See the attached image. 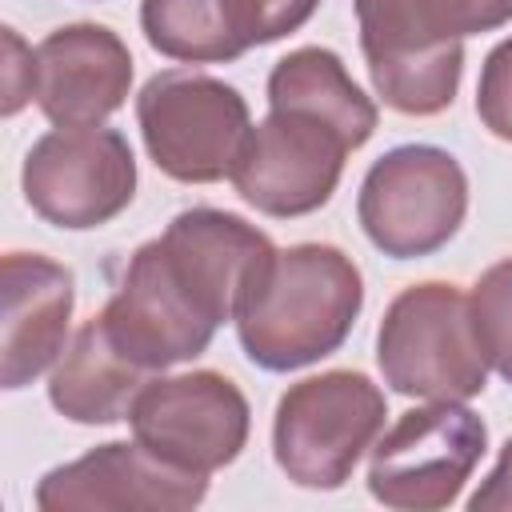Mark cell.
Listing matches in <instances>:
<instances>
[{
  "instance_id": "cell-1",
  "label": "cell",
  "mask_w": 512,
  "mask_h": 512,
  "mask_svg": "<svg viewBox=\"0 0 512 512\" xmlns=\"http://www.w3.org/2000/svg\"><path fill=\"white\" fill-rule=\"evenodd\" d=\"M360 304L364 280L352 256L332 244L276 248L236 312V336L256 368L296 372L348 340Z\"/></svg>"
},
{
  "instance_id": "cell-2",
  "label": "cell",
  "mask_w": 512,
  "mask_h": 512,
  "mask_svg": "<svg viewBox=\"0 0 512 512\" xmlns=\"http://www.w3.org/2000/svg\"><path fill=\"white\" fill-rule=\"evenodd\" d=\"M384 384L416 400H472L488 384V360L472 328V304L456 284L404 288L376 332Z\"/></svg>"
},
{
  "instance_id": "cell-3",
  "label": "cell",
  "mask_w": 512,
  "mask_h": 512,
  "mask_svg": "<svg viewBox=\"0 0 512 512\" xmlns=\"http://www.w3.org/2000/svg\"><path fill=\"white\" fill-rule=\"evenodd\" d=\"M388 416L384 392L352 368H332L292 384L272 420V456L280 472L316 492L344 488Z\"/></svg>"
},
{
  "instance_id": "cell-4",
  "label": "cell",
  "mask_w": 512,
  "mask_h": 512,
  "mask_svg": "<svg viewBox=\"0 0 512 512\" xmlns=\"http://www.w3.org/2000/svg\"><path fill=\"white\" fill-rule=\"evenodd\" d=\"M136 124L152 164L180 184H216L232 176L248 136V100L208 76L168 68L156 72L136 96Z\"/></svg>"
},
{
  "instance_id": "cell-5",
  "label": "cell",
  "mask_w": 512,
  "mask_h": 512,
  "mask_svg": "<svg viewBox=\"0 0 512 512\" xmlns=\"http://www.w3.org/2000/svg\"><path fill=\"white\" fill-rule=\"evenodd\" d=\"M468 176L460 160L432 144L384 152L360 184L356 216L364 236L392 260L440 252L464 224Z\"/></svg>"
},
{
  "instance_id": "cell-6",
  "label": "cell",
  "mask_w": 512,
  "mask_h": 512,
  "mask_svg": "<svg viewBox=\"0 0 512 512\" xmlns=\"http://www.w3.org/2000/svg\"><path fill=\"white\" fill-rule=\"evenodd\" d=\"M488 448L484 420L464 400H432L408 408L372 448L368 492L384 508L436 512L448 508Z\"/></svg>"
},
{
  "instance_id": "cell-7",
  "label": "cell",
  "mask_w": 512,
  "mask_h": 512,
  "mask_svg": "<svg viewBox=\"0 0 512 512\" xmlns=\"http://www.w3.org/2000/svg\"><path fill=\"white\" fill-rule=\"evenodd\" d=\"M28 208L68 232L116 220L136 196V156L116 128L68 124L44 132L24 156Z\"/></svg>"
},
{
  "instance_id": "cell-8",
  "label": "cell",
  "mask_w": 512,
  "mask_h": 512,
  "mask_svg": "<svg viewBox=\"0 0 512 512\" xmlns=\"http://www.w3.org/2000/svg\"><path fill=\"white\" fill-rule=\"evenodd\" d=\"M348 152L356 148L336 124L304 108H268L228 180L256 212L292 220L332 200Z\"/></svg>"
},
{
  "instance_id": "cell-9",
  "label": "cell",
  "mask_w": 512,
  "mask_h": 512,
  "mask_svg": "<svg viewBox=\"0 0 512 512\" xmlns=\"http://www.w3.org/2000/svg\"><path fill=\"white\" fill-rule=\"evenodd\" d=\"M128 424L136 440L160 460L212 476L232 464L248 444V400L220 372H184L168 380H148L136 396Z\"/></svg>"
},
{
  "instance_id": "cell-10",
  "label": "cell",
  "mask_w": 512,
  "mask_h": 512,
  "mask_svg": "<svg viewBox=\"0 0 512 512\" xmlns=\"http://www.w3.org/2000/svg\"><path fill=\"white\" fill-rule=\"evenodd\" d=\"M208 496V476L184 472L156 452H148L140 440H112L96 444L72 464L52 468L36 484V508L40 512H184L196 508Z\"/></svg>"
},
{
  "instance_id": "cell-11",
  "label": "cell",
  "mask_w": 512,
  "mask_h": 512,
  "mask_svg": "<svg viewBox=\"0 0 512 512\" xmlns=\"http://www.w3.org/2000/svg\"><path fill=\"white\" fill-rule=\"evenodd\" d=\"M156 244L176 284L216 328L236 320L240 304L276 256V244L256 224L220 208H188L172 216Z\"/></svg>"
},
{
  "instance_id": "cell-12",
  "label": "cell",
  "mask_w": 512,
  "mask_h": 512,
  "mask_svg": "<svg viewBox=\"0 0 512 512\" xmlns=\"http://www.w3.org/2000/svg\"><path fill=\"white\" fill-rule=\"evenodd\" d=\"M100 320L116 340V348L148 372H164L172 364L196 360L200 352H208L216 336V324L176 284L156 240L136 248Z\"/></svg>"
},
{
  "instance_id": "cell-13",
  "label": "cell",
  "mask_w": 512,
  "mask_h": 512,
  "mask_svg": "<svg viewBox=\"0 0 512 512\" xmlns=\"http://www.w3.org/2000/svg\"><path fill=\"white\" fill-rule=\"evenodd\" d=\"M132 88V52L104 24H64L36 44L32 100L56 124H100Z\"/></svg>"
},
{
  "instance_id": "cell-14",
  "label": "cell",
  "mask_w": 512,
  "mask_h": 512,
  "mask_svg": "<svg viewBox=\"0 0 512 512\" xmlns=\"http://www.w3.org/2000/svg\"><path fill=\"white\" fill-rule=\"evenodd\" d=\"M76 304L72 272L40 252L4 256V344L0 384L8 392L32 384L60 352Z\"/></svg>"
},
{
  "instance_id": "cell-15",
  "label": "cell",
  "mask_w": 512,
  "mask_h": 512,
  "mask_svg": "<svg viewBox=\"0 0 512 512\" xmlns=\"http://www.w3.org/2000/svg\"><path fill=\"white\" fill-rule=\"evenodd\" d=\"M352 8L368 68L436 56L512 20V0H352Z\"/></svg>"
},
{
  "instance_id": "cell-16",
  "label": "cell",
  "mask_w": 512,
  "mask_h": 512,
  "mask_svg": "<svg viewBox=\"0 0 512 512\" xmlns=\"http://www.w3.org/2000/svg\"><path fill=\"white\" fill-rule=\"evenodd\" d=\"M148 380L152 372L140 368L132 356H124L108 336L104 320L92 316L64 348L48 380V400L60 416L76 424H116L128 420Z\"/></svg>"
},
{
  "instance_id": "cell-17",
  "label": "cell",
  "mask_w": 512,
  "mask_h": 512,
  "mask_svg": "<svg viewBox=\"0 0 512 512\" xmlns=\"http://www.w3.org/2000/svg\"><path fill=\"white\" fill-rule=\"evenodd\" d=\"M268 108H304L336 124L352 148L368 144L376 132V104L348 76L344 60L328 48H296L268 72Z\"/></svg>"
},
{
  "instance_id": "cell-18",
  "label": "cell",
  "mask_w": 512,
  "mask_h": 512,
  "mask_svg": "<svg viewBox=\"0 0 512 512\" xmlns=\"http://www.w3.org/2000/svg\"><path fill=\"white\" fill-rule=\"evenodd\" d=\"M144 40L184 64H228L244 56L236 36L228 32L220 0H140Z\"/></svg>"
},
{
  "instance_id": "cell-19",
  "label": "cell",
  "mask_w": 512,
  "mask_h": 512,
  "mask_svg": "<svg viewBox=\"0 0 512 512\" xmlns=\"http://www.w3.org/2000/svg\"><path fill=\"white\" fill-rule=\"evenodd\" d=\"M468 304L484 360L512 384V256L480 272Z\"/></svg>"
},
{
  "instance_id": "cell-20",
  "label": "cell",
  "mask_w": 512,
  "mask_h": 512,
  "mask_svg": "<svg viewBox=\"0 0 512 512\" xmlns=\"http://www.w3.org/2000/svg\"><path fill=\"white\" fill-rule=\"evenodd\" d=\"M220 8L228 20V32L248 52L304 28L320 8V0H220Z\"/></svg>"
},
{
  "instance_id": "cell-21",
  "label": "cell",
  "mask_w": 512,
  "mask_h": 512,
  "mask_svg": "<svg viewBox=\"0 0 512 512\" xmlns=\"http://www.w3.org/2000/svg\"><path fill=\"white\" fill-rule=\"evenodd\" d=\"M476 116L492 136L512 140V36L484 56L476 84Z\"/></svg>"
},
{
  "instance_id": "cell-22",
  "label": "cell",
  "mask_w": 512,
  "mask_h": 512,
  "mask_svg": "<svg viewBox=\"0 0 512 512\" xmlns=\"http://www.w3.org/2000/svg\"><path fill=\"white\" fill-rule=\"evenodd\" d=\"M36 80V52L20 44L12 28H4V116H16L32 100Z\"/></svg>"
},
{
  "instance_id": "cell-23",
  "label": "cell",
  "mask_w": 512,
  "mask_h": 512,
  "mask_svg": "<svg viewBox=\"0 0 512 512\" xmlns=\"http://www.w3.org/2000/svg\"><path fill=\"white\" fill-rule=\"evenodd\" d=\"M472 512H512V436L500 448L496 468L488 472V480L468 496Z\"/></svg>"
}]
</instances>
